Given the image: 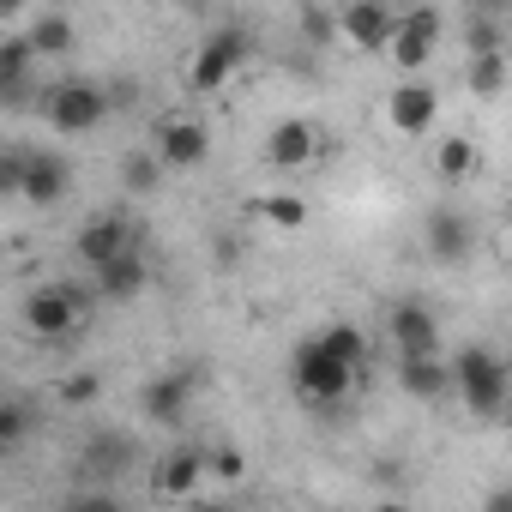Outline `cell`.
Segmentation results:
<instances>
[{"mask_svg": "<svg viewBox=\"0 0 512 512\" xmlns=\"http://www.w3.org/2000/svg\"><path fill=\"white\" fill-rule=\"evenodd\" d=\"M392 25H398V13L386 7V0H350V7L338 13V31H344V43H356V49H368V55H386V43H392Z\"/></svg>", "mask_w": 512, "mask_h": 512, "instance_id": "30bf717a", "label": "cell"}, {"mask_svg": "<svg viewBox=\"0 0 512 512\" xmlns=\"http://www.w3.org/2000/svg\"><path fill=\"white\" fill-rule=\"evenodd\" d=\"M386 7H398V0H386Z\"/></svg>", "mask_w": 512, "mask_h": 512, "instance_id": "e575fe53", "label": "cell"}, {"mask_svg": "<svg viewBox=\"0 0 512 512\" xmlns=\"http://www.w3.org/2000/svg\"><path fill=\"white\" fill-rule=\"evenodd\" d=\"M253 211H260L266 223H278V229H302V223H308V205H302V199H290V193H266Z\"/></svg>", "mask_w": 512, "mask_h": 512, "instance_id": "83f0119b", "label": "cell"}, {"mask_svg": "<svg viewBox=\"0 0 512 512\" xmlns=\"http://www.w3.org/2000/svg\"><path fill=\"white\" fill-rule=\"evenodd\" d=\"M314 157H320V133H314V121L290 115V121H278V127L266 133V163H272V169H308Z\"/></svg>", "mask_w": 512, "mask_h": 512, "instance_id": "4fadbf2b", "label": "cell"}, {"mask_svg": "<svg viewBox=\"0 0 512 512\" xmlns=\"http://www.w3.org/2000/svg\"><path fill=\"white\" fill-rule=\"evenodd\" d=\"M470 247H476V229H470L464 211H434L428 217V253L434 260L458 266V260H470Z\"/></svg>", "mask_w": 512, "mask_h": 512, "instance_id": "e0dca14e", "label": "cell"}, {"mask_svg": "<svg viewBox=\"0 0 512 512\" xmlns=\"http://www.w3.org/2000/svg\"><path fill=\"white\" fill-rule=\"evenodd\" d=\"M133 458H139V446H133L127 434H91L85 452H79V464H85V470H103V476H109V470H127Z\"/></svg>", "mask_w": 512, "mask_h": 512, "instance_id": "603a6c76", "label": "cell"}, {"mask_svg": "<svg viewBox=\"0 0 512 512\" xmlns=\"http://www.w3.org/2000/svg\"><path fill=\"white\" fill-rule=\"evenodd\" d=\"M398 392H404V398H422V404L446 398V362H440V350H428V356H398Z\"/></svg>", "mask_w": 512, "mask_h": 512, "instance_id": "d6986e66", "label": "cell"}, {"mask_svg": "<svg viewBox=\"0 0 512 512\" xmlns=\"http://www.w3.org/2000/svg\"><path fill=\"white\" fill-rule=\"evenodd\" d=\"M320 344H326V350H332L338 362H350L356 374L368 368V332H362V326H350V320H338V326H326V332H320Z\"/></svg>", "mask_w": 512, "mask_h": 512, "instance_id": "d4e9b609", "label": "cell"}, {"mask_svg": "<svg viewBox=\"0 0 512 512\" xmlns=\"http://www.w3.org/2000/svg\"><path fill=\"white\" fill-rule=\"evenodd\" d=\"M19 157L25 145H0V199H19Z\"/></svg>", "mask_w": 512, "mask_h": 512, "instance_id": "f546056e", "label": "cell"}, {"mask_svg": "<svg viewBox=\"0 0 512 512\" xmlns=\"http://www.w3.org/2000/svg\"><path fill=\"white\" fill-rule=\"evenodd\" d=\"M31 49H37V61H61V55H73V43H79V31H73V19L67 13H43V19H31Z\"/></svg>", "mask_w": 512, "mask_h": 512, "instance_id": "ffe728a7", "label": "cell"}, {"mask_svg": "<svg viewBox=\"0 0 512 512\" xmlns=\"http://www.w3.org/2000/svg\"><path fill=\"white\" fill-rule=\"evenodd\" d=\"M290 380H296V398H302L308 410H332V404H344V398H350L356 368H350V362H338L320 338H308V344L290 356Z\"/></svg>", "mask_w": 512, "mask_h": 512, "instance_id": "7a4b0ae2", "label": "cell"}, {"mask_svg": "<svg viewBox=\"0 0 512 512\" xmlns=\"http://www.w3.org/2000/svg\"><path fill=\"white\" fill-rule=\"evenodd\" d=\"M386 121H392L404 139H422V133L440 121V97H434V85H422V79H404V85L386 97Z\"/></svg>", "mask_w": 512, "mask_h": 512, "instance_id": "7c38bea8", "label": "cell"}, {"mask_svg": "<svg viewBox=\"0 0 512 512\" xmlns=\"http://www.w3.org/2000/svg\"><path fill=\"white\" fill-rule=\"evenodd\" d=\"M506 386H512V374H506L500 350H488V344H464V350L446 362V392H458L464 410L482 416V422L506 410Z\"/></svg>", "mask_w": 512, "mask_h": 512, "instance_id": "6da1fadb", "label": "cell"}, {"mask_svg": "<svg viewBox=\"0 0 512 512\" xmlns=\"http://www.w3.org/2000/svg\"><path fill=\"white\" fill-rule=\"evenodd\" d=\"M181 7H187V13H205V7H211V0H181Z\"/></svg>", "mask_w": 512, "mask_h": 512, "instance_id": "836d02e7", "label": "cell"}, {"mask_svg": "<svg viewBox=\"0 0 512 512\" xmlns=\"http://www.w3.org/2000/svg\"><path fill=\"white\" fill-rule=\"evenodd\" d=\"M506 73H512V55L506 49H488V55H464V85L476 91V97H500L506 91Z\"/></svg>", "mask_w": 512, "mask_h": 512, "instance_id": "44dd1931", "label": "cell"}, {"mask_svg": "<svg viewBox=\"0 0 512 512\" xmlns=\"http://www.w3.org/2000/svg\"><path fill=\"white\" fill-rule=\"evenodd\" d=\"M67 187H73V163L61 151H49V145H25V157H19V199L25 205H61Z\"/></svg>", "mask_w": 512, "mask_h": 512, "instance_id": "8992f818", "label": "cell"}, {"mask_svg": "<svg viewBox=\"0 0 512 512\" xmlns=\"http://www.w3.org/2000/svg\"><path fill=\"white\" fill-rule=\"evenodd\" d=\"M37 434V416H31V404H19V398H0V458H13L25 440Z\"/></svg>", "mask_w": 512, "mask_h": 512, "instance_id": "cb8c5ba5", "label": "cell"}, {"mask_svg": "<svg viewBox=\"0 0 512 512\" xmlns=\"http://www.w3.org/2000/svg\"><path fill=\"white\" fill-rule=\"evenodd\" d=\"M205 476H217V482H241V476H247V458H241L235 446H217V452H205Z\"/></svg>", "mask_w": 512, "mask_h": 512, "instance_id": "f1b7e54d", "label": "cell"}, {"mask_svg": "<svg viewBox=\"0 0 512 512\" xmlns=\"http://www.w3.org/2000/svg\"><path fill=\"white\" fill-rule=\"evenodd\" d=\"M127 247H139V229H133V217H121V211H103V217H91V223L73 235V253H79L85 272H97L103 260H115V253H127Z\"/></svg>", "mask_w": 512, "mask_h": 512, "instance_id": "ba28073f", "label": "cell"}, {"mask_svg": "<svg viewBox=\"0 0 512 512\" xmlns=\"http://www.w3.org/2000/svg\"><path fill=\"white\" fill-rule=\"evenodd\" d=\"M434 49H440V13H434V7H416V13H404V19L392 25L386 55H392L404 73H422Z\"/></svg>", "mask_w": 512, "mask_h": 512, "instance_id": "9c48e42d", "label": "cell"}, {"mask_svg": "<svg viewBox=\"0 0 512 512\" xmlns=\"http://www.w3.org/2000/svg\"><path fill=\"white\" fill-rule=\"evenodd\" d=\"M464 13H488V19H506L512 0H464Z\"/></svg>", "mask_w": 512, "mask_h": 512, "instance_id": "1f68e13d", "label": "cell"}, {"mask_svg": "<svg viewBox=\"0 0 512 512\" xmlns=\"http://www.w3.org/2000/svg\"><path fill=\"white\" fill-rule=\"evenodd\" d=\"M109 91L97 85V79H61L55 91H49V127L55 133H97L103 121H109Z\"/></svg>", "mask_w": 512, "mask_h": 512, "instance_id": "3957f363", "label": "cell"}, {"mask_svg": "<svg viewBox=\"0 0 512 512\" xmlns=\"http://www.w3.org/2000/svg\"><path fill=\"white\" fill-rule=\"evenodd\" d=\"M97 392H103V380H97V374H73V380L61 386V398H67V404H97Z\"/></svg>", "mask_w": 512, "mask_h": 512, "instance_id": "4dcf8cb0", "label": "cell"}, {"mask_svg": "<svg viewBox=\"0 0 512 512\" xmlns=\"http://www.w3.org/2000/svg\"><path fill=\"white\" fill-rule=\"evenodd\" d=\"M85 326V296L73 284H49V290H31L25 296V332L43 338V344H61Z\"/></svg>", "mask_w": 512, "mask_h": 512, "instance_id": "277c9868", "label": "cell"}, {"mask_svg": "<svg viewBox=\"0 0 512 512\" xmlns=\"http://www.w3.org/2000/svg\"><path fill=\"white\" fill-rule=\"evenodd\" d=\"M392 344H398V356H428V350H440V320L428 308L404 302V308H392Z\"/></svg>", "mask_w": 512, "mask_h": 512, "instance_id": "ac0fdd59", "label": "cell"}, {"mask_svg": "<svg viewBox=\"0 0 512 512\" xmlns=\"http://www.w3.org/2000/svg\"><path fill=\"white\" fill-rule=\"evenodd\" d=\"M193 392H199V368H163V374L145 380V392H139V416H145L151 428H175V422L187 416Z\"/></svg>", "mask_w": 512, "mask_h": 512, "instance_id": "52a82bcc", "label": "cell"}, {"mask_svg": "<svg viewBox=\"0 0 512 512\" xmlns=\"http://www.w3.org/2000/svg\"><path fill=\"white\" fill-rule=\"evenodd\" d=\"M91 284H97L103 302H133V296L151 284V266H145L139 247H127V253H115V260H103V266L91 272Z\"/></svg>", "mask_w": 512, "mask_h": 512, "instance_id": "5bb4252c", "label": "cell"}, {"mask_svg": "<svg viewBox=\"0 0 512 512\" xmlns=\"http://www.w3.org/2000/svg\"><path fill=\"white\" fill-rule=\"evenodd\" d=\"M25 13V0H0V25H7V19H19Z\"/></svg>", "mask_w": 512, "mask_h": 512, "instance_id": "d6a6232c", "label": "cell"}, {"mask_svg": "<svg viewBox=\"0 0 512 512\" xmlns=\"http://www.w3.org/2000/svg\"><path fill=\"white\" fill-rule=\"evenodd\" d=\"M157 181H163L157 151H127V157H121V187H127V193H157Z\"/></svg>", "mask_w": 512, "mask_h": 512, "instance_id": "484cf974", "label": "cell"}, {"mask_svg": "<svg viewBox=\"0 0 512 512\" xmlns=\"http://www.w3.org/2000/svg\"><path fill=\"white\" fill-rule=\"evenodd\" d=\"M434 169H440V181L464 187V181H470V175L482 169V151H476V139H464V133L440 139V151H434Z\"/></svg>", "mask_w": 512, "mask_h": 512, "instance_id": "7402d4cb", "label": "cell"}, {"mask_svg": "<svg viewBox=\"0 0 512 512\" xmlns=\"http://www.w3.org/2000/svg\"><path fill=\"white\" fill-rule=\"evenodd\" d=\"M199 476H205V452H193V446H175V452H163V458H157V470H151V488H157L163 500H187V494L199 488Z\"/></svg>", "mask_w": 512, "mask_h": 512, "instance_id": "9a60e30c", "label": "cell"}, {"mask_svg": "<svg viewBox=\"0 0 512 512\" xmlns=\"http://www.w3.org/2000/svg\"><path fill=\"white\" fill-rule=\"evenodd\" d=\"M241 61H247V31H241V25H223V31H211V37L199 43L193 67H187V85H193L199 97H211V91H223V79L241 73Z\"/></svg>", "mask_w": 512, "mask_h": 512, "instance_id": "5b68a950", "label": "cell"}, {"mask_svg": "<svg viewBox=\"0 0 512 512\" xmlns=\"http://www.w3.org/2000/svg\"><path fill=\"white\" fill-rule=\"evenodd\" d=\"M488 49H506V19L470 13V25H464V55H488Z\"/></svg>", "mask_w": 512, "mask_h": 512, "instance_id": "4316f807", "label": "cell"}, {"mask_svg": "<svg viewBox=\"0 0 512 512\" xmlns=\"http://www.w3.org/2000/svg\"><path fill=\"white\" fill-rule=\"evenodd\" d=\"M37 73V49H31V37L19 31V37H0V103H19V97H31V79Z\"/></svg>", "mask_w": 512, "mask_h": 512, "instance_id": "2e32d148", "label": "cell"}, {"mask_svg": "<svg viewBox=\"0 0 512 512\" xmlns=\"http://www.w3.org/2000/svg\"><path fill=\"white\" fill-rule=\"evenodd\" d=\"M151 151H157V163L163 169H199L205 157H211V133L199 127V121H157V139H151Z\"/></svg>", "mask_w": 512, "mask_h": 512, "instance_id": "8fae6325", "label": "cell"}]
</instances>
